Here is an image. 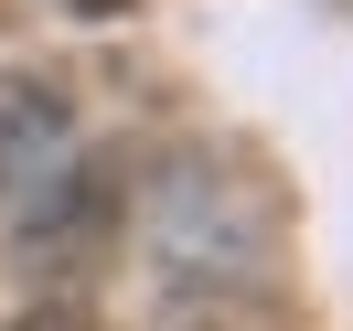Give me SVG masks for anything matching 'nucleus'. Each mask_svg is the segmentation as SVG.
I'll return each instance as SVG.
<instances>
[{
    "label": "nucleus",
    "instance_id": "obj_1",
    "mask_svg": "<svg viewBox=\"0 0 353 331\" xmlns=\"http://www.w3.org/2000/svg\"><path fill=\"white\" fill-rule=\"evenodd\" d=\"M75 150V107L54 75H0V203H32Z\"/></svg>",
    "mask_w": 353,
    "mask_h": 331
},
{
    "label": "nucleus",
    "instance_id": "obj_2",
    "mask_svg": "<svg viewBox=\"0 0 353 331\" xmlns=\"http://www.w3.org/2000/svg\"><path fill=\"white\" fill-rule=\"evenodd\" d=\"M11 331H108V321H86V310H22Z\"/></svg>",
    "mask_w": 353,
    "mask_h": 331
},
{
    "label": "nucleus",
    "instance_id": "obj_3",
    "mask_svg": "<svg viewBox=\"0 0 353 331\" xmlns=\"http://www.w3.org/2000/svg\"><path fill=\"white\" fill-rule=\"evenodd\" d=\"M65 11H86V22H118V11H129V0H65Z\"/></svg>",
    "mask_w": 353,
    "mask_h": 331
}]
</instances>
